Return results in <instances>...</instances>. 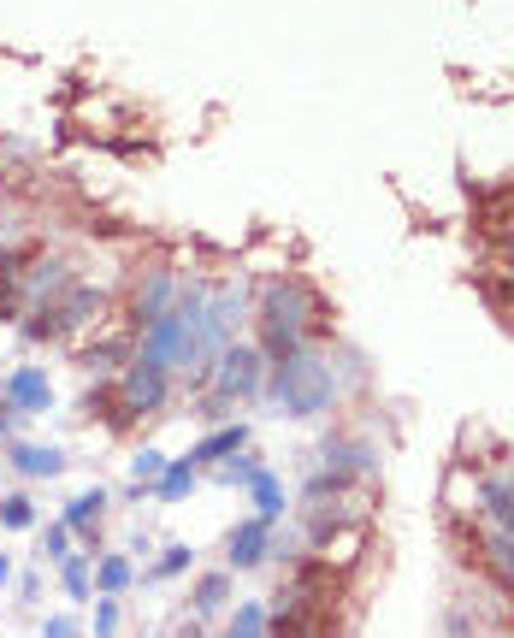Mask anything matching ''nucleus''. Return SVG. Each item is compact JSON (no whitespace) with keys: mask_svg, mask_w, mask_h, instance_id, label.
I'll list each match as a JSON object with an SVG mask.
<instances>
[{"mask_svg":"<svg viewBox=\"0 0 514 638\" xmlns=\"http://www.w3.org/2000/svg\"><path fill=\"white\" fill-rule=\"evenodd\" d=\"M160 473H166V455H160V449H142V455L130 461V479H136V485H154Z\"/></svg>","mask_w":514,"mask_h":638,"instance_id":"obj_20","label":"nucleus"},{"mask_svg":"<svg viewBox=\"0 0 514 638\" xmlns=\"http://www.w3.org/2000/svg\"><path fill=\"white\" fill-rule=\"evenodd\" d=\"M154 491H160V503H178V497H190V491H195L190 455H184V461H166V473L154 479Z\"/></svg>","mask_w":514,"mask_h":638,"instance_id":"obj_13","label":"nucleus"},{"mask_svg":"<svg viewBox=\"0 0 514 638\" xmlns=\"http://www.w3.org/2000/svg\"><path fill=\"white\" fill-rule=\"evenodd\" d=\"M60 579H65V591L83 603V597H89V585H95V574H89V556H65V562H60Z\"/></svg>","mask_w":514,"mask_h":638,"instance_id":"obj_16","label":"nucleus"},{"mask_svg":"<svg viewBox=\"0 0 514 638\" xmlns=\"http://www.w3.org/2000/svg\"><path fill=\"white\" fill-rule=\"evenodd\" d=\"M0 526H12V532L36 526V503L30 497H0Z\"/></svg>","mask_w":514,"mask_h":638,"instance_id":"obj_19","label":"nucleus"},{"mask_svg":"<svg viewBox=\"0 0 514 638\" xmlns=\"http://www.w3.org/2000/svg\"><path fill=\"white\" fill-rule=\"evenodd\" d=\"M42 556H48V562H65V556H71V526H48V538H42Z\"/></svg>","mask_w":514,"mask_h":638,"instance_id":"obj_22","label":"nucleus"},{"mask_svg":"<svg viewBox=\"0 0 514 638\" xmlns=\"http://www.w3.org/2000/svg\"><path fill=\"white\" fill-rule=\"evenodd\" d=\"M6 402H12V408L42 414V408L54 402V390H48V379H42V367H18V373L6 379Z\"/></svg>","mask_w":514,"mask_h":638,"instance_id":"obj_6","label":"nucleus"},{"mask_svg":"<svg viewBox=\"0 0 514 638\" xmlns=\"http://www.w3.org/2000/svg\"><path fill=\"white\" fill-rule=\"evenodd\" d=\"M6 420H12V414H6V402H0V432H6Z\"/></svg>","mask_w":514,"mask_h":638,"instance_id":"obj_29","label":"nucleus"},{"mask_svg":"<svg viewBox=\"0 0 514 638\" xmlns=\"http://www.w3.org/2000/svg\"><path fill=\"white\" fill-rule=\"evenodd\" d=\"M320 319V296L302 284V278H272L260 284V337H266V355L284 361L302 349V337L314 331Z\"/></svg>","mask_w":514,"mask_h":638,"instance_id":"obj_1","label":"nucleus"},{"mask_svg":"<svg viewBox=\"0 0 514 638\" xmlns=\"http://www.w3.org/2000/svg\"><path fill=\"white\" fill-rule=\"evenodd\" d=\"M249 491H255V520H266V526H272V520L284 514V485H278V479L260 467L255 479H249Z\"/></svg>","mask_w":514,"mask_h":638,"instance_id":"obj_12","label":"nucleus"},{"mask_svg":"<svg viewBox=\"0 0 514 638\" xmlns=\"http://www.w3.org/2000/svg\"><path fill=\"white\" fill-rule=\"evenodd\" d=\"M125 414H154L160 402H166V367H154V361H130V373H125Z\"/></svg>","mask_w":514,"mask_h":638,"instance_id":"obj_4","label":"nucleus"},{"mask_svg":"<svg viewBox=\"0 0 514 638\" xmlns=\"http://www.w3.org/2000/svg\"><path fill=\"white\" fill-rule=\"evenodd\" d=\"M272 638H337V603H308V609H284Z\"/></svg>","mask_w":514,"mask_h":638,"instance_id":"obj_5","label":"nucleus"},{"mask_svg":"<svg viewBox=\"0 0 514 638\" xmlns=\"http://www.w3.org/2000/svg\"><path fill=\"white\" fill-rule=\"evenodd\" d=\"M0 260H6V255H0Z\"/></svg>","mask_w":514,"mask_h":638,"instance_id":"obj_31","label":"nucleus"},{"mask_svg":"<svg viewBox=\"0 0 514 638\" xmlns=\"http://www.w3.org/2000/svg\"><path fill=\"white\" fill-rule=\"evenodd\" d=\"M12 467L30 473V479H54V473L65 467V455L60 449H48V444H18L12 449Z\"/></svg>","mask_w":514,"mask_h":638,"instance_id":"obj_9","label":"nucleus"},{"mask_svg":"<svg viewBox=\"0 0 514 638\" xmlns=\"http://www.w3.org/2000/svg\"><path fill=\"white\" fill-rule=\"evenodd\" d=\"M184 568H190V550H184V544H172V550L160 556V568H154V579H172V574H184Z\"/></svg>","mask_w":514,"mask_h":638,"instance_id":"obj_24","label":"nucleus"},{"mask_svg":"<svg viewBox=\"0 0 514 638\" xmlns=\"http://www.w3.org/2000/svg\"><path fill=\"white\" fill-rule=\"evenodd\" d=\"M243 444H249V432H243V426H225V432H213V438H201V444L190 449V467H201V461H225V455H237Z\"/></svg>","mask_w":514,"mask_h":638,"instance_id":"obj_11","label":"nucleus"},{"mask_svg":"<svg viewBox=\"0 0 514 638\" xmlns=\"http://www.w3.org/2000/svg\"><path fill=\"white\" fill-rule=\"evenodd\" d=\"M172 290H178V278H172V272H154L148 290L136 296V325H154V319L166 314V308H172Z\"/></svg>","mask_w":514,"mask_h":638,"instance_id":"obj_8","label":"nucleus"},{"mask_svg":"<svg viewBox=\"0 0 514 638\" xmlns=\"http://www.w3.org/2000/svg\"><path fill=\"white\" fill-rule=\"evenodd\" d=\"M266 633H272L266 609H260V603H237V615H231V627H225V638H266Z\"/></svg>","mask_w":514,"mask_h":638,"instance_id":"obj_15","label":"nucleus"},{"mask_svg":"<svg viewBox=\"0 0 514 638\" xmlns=\"http://www.w3.org/2000/svg\"><path fill=\"white\" fill-rule=\"evenodd\" d=\"M485 556H491V568L514 585V538L509 532H491V538H485Z\"/></svg>","mask_w":514,"mask_h":638,"instance_id":"obj_18","label":"nucleus"},{"mask_svg":"<svg viewBox=\"0 0 514 638\" xmlns=\"http://www.w3.org/2000/svg\"><path fill=\"white\" fill-rule=\"evenodd\" d=\"M101 509H107V491L89 485V491H77V497L65 503V526H71V532H89V526H101Z\"/></svg>","mask_w":514,"mask_h":638,"instance_id":"obj_10","label":"nucleus"},{"mask_svg":"<svg viewBox=\"0 0 514 638\" xmlns=\"http://www.w3.org/2000/svg\"><path fill=\"white\" fill-rule=\"evenodd\" d=\"M503 255H509V266H514V231H509V237H503Z\"/></svg>","mask_w":514,"mask_h":638,"instance_id":"obj_27","label":"nucleus"},{"mask_svg":"<svg viewBox=\"0 0 514 638\" xmlns=\"http://www.w3.org/2000/svg\"><path fill=\"white\" fill-rule=\"evenodd\" d=\"M331 367H325L320 355H308V349H296V355H284L278 367H272V396H278V408L284 414H296V420H314L331 408Z\"/></svg>","mask_w":514,"mask_h":638,"instance_id":"obj_2","label":"nucleus"},{"mask_svg":"<svg viewBox=\"0 0 514 638\" xmlns=\"http://www.w3.org/2000/svg\"><path fill=\"white\" fill-rule=\"evenodd\" d=\"M266 550H272V526L266 520H243L231 532V568H255V562H266Z\"/></svg>","mask_w":514,"mask_h":638,"instance_id":"obj_7","label":"nucleus"},{"mask_svg":"<svg viewBox=\"0 0 514 638\" xmlns=\"http://www.w3.org/2000/svg\"><path fill=\"white\" fill-rule=\"evenodd\" d=\"M255 473H260V467L243 455V449H237V455H225V467H219V479H225V485H249Z\"/></svg>","mask_w":514,"mask_h":638,"instance_id":"obj_21","label":"nucleus"},{"mask_svg":"<svg viewBox=\"0 0 514 638\" xmlns=\"http://www.w3.org/2000/svg\"><path fill=\"white\" fill-rule=\"evenodd\" d=\"M485 296H491L497 308H509V319H514V272H509V278H497V284H491Z\"/></svg>","mask_w":514,"mask_h":638,"instance_id":"obj_25","label":"nucleus"},{"mask_svg":"<svg viewBox=\"0 0 514 638\" xmlns=\"http://www.w3.org/2000/svg\"><path fill=\"white\" fill-rule=\"evenodd\" d=\"M225 597H231V579H225V574H207L201 585H195V609H201V615L225 609Z\"/></svg>","mask_w":514,"mask_h":638,"instance_id":"obj_17","label":"nucleus"},{"mask_svg":"<svg viewBox=\"0 0 514 638\" xmlns=\"http://www.w3.org/2000/svg\"><path fill=\"white\" fill-rule=\"evenodd\" d=\"M6 579H12V562H6V556H0V585H6Z\"/></svg>","mask_w":514,"mask_h":638,"instance_id":"obj_28","label":"nucleus"},{"mask_svg":"<svg viewBox=\"0 0 514 638\" xmlns=\"http://www.w3.org/2000/svg\"><path fill=\"white\" fill-rule=\"evenodd\" d=\"M95 638H119V603L113 597L95 603Z\"/></svg>","mask_w":514,"mask_h":638,"instance_id":"obj_23","label":"nucleus"},{"mask_svg":"<svg viewBox=\"0 0 514 638\" xmlns=\"http://www.w3.org/2000/svg\"><path fill=\"white\" fill-rule=\"evenodd\" d=\"M130 579H136V568H130L125 556H101V562H95V585H101V597H119Z\"/></svg>","mask_w":514,"mask_h":638,"instance_id":"obj_14","label":"nucleus"},{"mask_svg":"<svg viewBox=\"0 0 514 638\" xmlns=\"http://www.w3.org/2000/svg\"><path fill=\"white\" fill-rule=\"evenodd\" d=\"M42 638H83V627H77L71 615H54V621L42 627Z\"/></svg>","mask_w":514,"mask_h":638,"instance_id":"obj_26","label":"nucleus"},{"mask_svg":"<svg viewBox=\"0 0 514 638\" xmlns=\"http://www.w3.org/2000/svg\"><path fill=\"white\" fill-rule=\"evenodd\" d=\"M260 384H266V373H260V355L255 349H225L219 355V367H213V396L219 402H243V396H255Z\"/></svg>","mask_w":514,"mask_h":638,"instance_id":"obj_3","label":"nucleus"},{"mask_svg":"<svg viewBox=\"0 0 514 638\" xmlns=\"http://www.w3.org/2000/svg\"><path fill=\"white\" fill-rule=\"evenodd\" d=\"M184 638H201V633H184Z\"/></svg>","mask_w":514,"mask_h":638,"instance_id":"obj_30","label":"nucleus"}]
</instances>
